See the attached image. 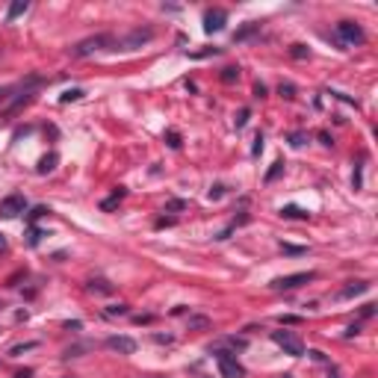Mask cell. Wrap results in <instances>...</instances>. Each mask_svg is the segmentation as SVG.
<instances>
[{"instance_id": "2", "label": "cell", "mask_w": 378, "mask_h": 378, "mask_svg": "<svg viewBox=\"0 0 378 378\" xmlns=\"http://www.w3.org/2000/svg\"><path fill=\"white\" fill-rule=\"evenodd\" d=\"M116 45V39L112 35H92V39H83L80 45H74V50H71V56H89V53H94V50H104V47Z\"/></svg>"}, {"instance_id": "26", "label": "cell", "mask_w": 378, "mask_h": 378, "mask_svg": "<svg viewBox=\"0 0 378 378\" xmlns=\"http://www.w3.org/2000/svg\"><path fill=\"white\" fill-rule=\"evenodd\" d=\"M165 139H168L172 148H180V133H177V130H168V133H165Z\"/></svg>"}, {"instance_id": "38", "label": "cell", "mask_w": 378, "mask_h": 378, "mask_svg": "<svg viewBox=\"0 0 378 378\" xmlns=\"http://www.w3.org/2000/svg\"><path fill=\"white\" fill-rule=\"evenodd\" d=\"M15 378H33V369H21V372H15Z\"/></svg>"}, {"instance_id": "14", "label": "cell", "mask_w": 378, "mask_h": 378, "mask_svg": "<svg viewBox=\"0 0 378 378\" xmlns=\"http://www.w3.org/2000/svg\"><path fill=\"white\" fill-rule=\"evenodd\" d=\"M53 165H56V154H47V157H42V163H39V175L53 172Z\"/></svg>"}, {"instance_id": "35", "label": "cell", "mask_w": 378, "mask_h": 378, "mask_svg": "<svg viewBox=\"0 0 378 378\" xmlns=\"http://www.w3.org/2000/svg\"><path fill=\"white\" fill-rule=\"evenodd\" d=\"M254 98H266V86H263V83L254 86Z\"/></svg>"}, {"instance_id": "36", "label": "cell", "mask_w": 378, "mask_h": 378, "mask_svg": "<svg viewBox=\"0 0 378 378\" xmlns=\"http://www.w3.org/2000/svg\"><path fill=\"white\" fill-rule=\"evenodd\" d=\"M183 207H186V204H183V201H168V210H183Z\"/></svg>"}, {"instance_id": "33", "label": "cell", "mask_w": 378, "mask_h": 378, "mask_svg": "<svg viewBox=\"0 0 378 378\" xmlns=\"http://www.w3.org/2000/svg\"><path fill=\"white\" fill-rule=\"evenodd\" d=\"M290 142H293L295 148H301V145H305V136H301V133H293V136H290Z\"/></svg>"}, {"instance_id": "27", "label": "cell", "mask_w": 378, "mask_h": 378, "mask_svg": "<svg viewBox=\"0 0 378 378\" xmlns=\"http://www.w3.org/2000/svg\"><path fill=\"white\" fill-rule=\"evenodd\" d=\"M248 118H251V112H248V109H239V116L234 118V124H236V127H245Z\"/></svg>"}, {"instance_id": "20", "label": "cell", "mask_w": 378, "mask_h": 378, "mask_svg": "<svg viewBox=\"0 0 378 378\" xmlns=\"http://www.w3.org/2000/svg\"><path fill=\"white\" fill-rule=\"evenodd\" d=\"M278 92H281V98L293 101V98H295V86H293V83H281V86H278Z\"/></svg>"}, {"instance_id": "39", "label": "cell", "mask_w": 378, "mask_h": 378, "mask_svg": "<svg viewBox=\"0 0 378 378\" xmlns=\"http://www.w3.org/2000/svg\"><path fill=\"white\" fill-rule=\"evenodd\" d=\"M3 251H6V236L0 234V254H3Z\"/></svg>"}, {"instance_id": "4", "label": "cell", "mask_w": 378, "mask_h": 378, "mask_svg": "<svg viewBox=\"0 0 378 378\" xmlns=\"http://www.w3.org/2000/svg\"><path fill=\"white\" fill-rule=\"evenodd\" d=\"M337 35H340L343 45H364V42H366L364 27H361V24H354V21H340V24H337Z\"/></svg>"}, {"instance_id": "29", "label": "cell", "mask_w": 378, "mask_h": 378, "mask_svg": "<svg viewBox=\"0 0 378 378\" xmlns=\"http://www.w3.org/2000/svg\"><path fill=\"white\" fill-rule=\"evenodd\" d=\"M42 216H47V207H35V210L30 213V222H39Z\"/></svg>"}, {"instance_id": "31", "label": "cell", "mask_w": 378, "mask_h": 378, "mask_svg": "<svg viewBox=\"0 0 378 378\" xmlns=\"http://www.w3.org/2000/svg\"><path fill=\"white\" fill-rule=\"evenodd\" d=\"M278 322H281V325H298V322H301V316H281Z\"/></svg>"}, {"instance_id": "28", "label": "cell", "mask_w": 378, "mask_h": 378, "mask_svg": "<svg viewBox=\"0 0 378 378\" xmlns=\"http://www.w3.org/2000/svg\"><path fill=\"white\" fill-rule=\"evenodd\" d=\"M80 98H83V89H71V92L62 94V101H65V104H68V101H80Z\"/></svg>"}, {"instance_id": "16", "label": "cell", "mask_w": 378, "mask_h": 378, "mask_svg": "<svg viewBox=\"0 0 378 378\" xmlns=\"http://www.w3.org/2000/svg\"><path fill=\"white\" fill-rule=\"evenodd\" d=\"M281 172H284V160H275V163H272V168L266 172V183H272L275 177H281Z\"/></svg>"}, {"instance_id": "37", "label": "cell", "mask_w": 378, "mask_h": 378, "mask_svg": "<svg viewBox=\"0 0 378 378\" xmlns=\"http://www.w3.org/2000/svg\"><path fill=\"white\" fill-rule=\"evenodd\" d=\"M9 94H12V89H6V86H0V104H3V101H9Z\"/></svg>"}, {"instance_id": "15", "label": "cell", "mask_w": 378, "mask_h": 378, "mask_svg": "<svg viewBox=\"0 0 378 378\" xmlns=\"http://www.w3.org/2000/svg\"><path fill=\"white\" fill-rule=\"evenodd\" d=\"M89 290H92V293H112V284H106V281H101V278H98V281H89Z\"/></svg>"}, {"instance_id": "9", "label": "cell", "mask_w": 378, "mask_h": 378, "mask_svg": "<svg viewBox=\"0 0 378 378\" xmlns=\"http://www.w3.org/2000/svg\"><path fill=\"white\" fill-rule=\"evenodd\" d=\"M106 349H112V352H118V354H133L136 352V340H133V337H124V334H116V337L106 340Z\"/></svg>"}, {"instance_id": "8", "label": "cell", "mask_w": 378, "mask_h": 378, "mask_svg": "<svg viewBox=\"0 0 378 378\" xmlns=\"http://www.w3.org/2000/svg\"><path fill=\"white\" fill-rule=\"evenodd\" d=\"M224 21H228V12L224 9H207L204 12V30H207V33H219L224 27Z\"/></svg>"}, {"instance_id": "1", "label": "cell", "mask_w": 378, "mask_h": 378, "mask_svg": "<svg viewBox=\"0 0 378 378\" xmlns=\"http://www.w3.org/2000/svg\"><path fill=\"white\" fill-rule=\"evenodd\" d=\"M272 340L278 343L284 349V354H290V357H301L305 354V343L298 340V334H293V331H272Z\"/></svg>"}, {"instance_id": "11", "label": "cell", "mask_w": 378, "mask_h": 378, "mask_svg": "<svg viewBox=\"0 0 378 378\" xmlns=\"http://www.w3.org/2000/svg\"><path fill=\"white\" fill-rule=\"evenodd\" d=\"M366 290H369V284L366 281H352L349 287H343L340 293H337V298H354V295L366 293Z\"/></svg>"}, {"instance_id": "17", "label": "cell", "mask_w": 378, "mask_h": 378, "mask_svg": "<svg viewBox=\"0 0 378 378\" xmlns=\"http://www.w3.org/2000/svg\"><path fill=\"white\" fill-rule=\"evenodd\" d=\"M281 216H287V219H307V213L298 210V207H293V204H290V207H284Z\"/></svg>"}, {"instance_id": "5", "label": "cell", "mask_w": 378, "mask_h": 378, "mask_svg": "<svg viewBox=\"0 0 378 378\" xmlns=\"http://www.w3.org/2000/svg\"><path fill=\"white\" fill-rule=\"evenodd\" d=\"M24 210H27V198H24L21 192H12V195H6V198L0 201V219H15Z\"/></svg>"}, {"instance_id": "18", "label": "cell", "mask_w": 378, "mask_h": 378, "mask_svg": "<svg viewBox=\"0 0 378 378\" xmlns=\"http://www.w3.org/2000/svg\"><path fill=\"white\" fill-rule=\"evenodd\" d=\"M222 80H224V83H234V80H239V68H236V65H228V68L222 71Z\"/></svg>"}, {"instance_id": "40", "label": "cell", "mask_w": 378, "mask_h": 378, "mask_svg": "<svg viewBox=\"0 0 378 378\" xmlns=\"http://www.w3.org/2000/svg\"><path fill=\"white\" fill-rule=\"evenodd\" d=\"M284 378H293V375H284Z\"/></svg>"}, {"instance_id": "7", "label": "cell", "mask_w": 378, "mask_h": 378, "mask_svg": "<svg viewBox=\"0 0 378 378\" xmlns=\"http://www.w3.org/2000/svg\"><path fill=\"white\" fill-rule=\"evenodd\" d=\"M154 39V30L151 27H145V30H133V33L130 35H124V39H121V45L127 47V50H133V47H142V45H148V42H151Z\"/></svg>"}, {"instance_id": "3", "label": "cell", "mask_w": 378, "mask_h": 378, "mask_svg": "<svg viewBox=\"0 0 378 378\" xmlns=\"http://www.w3.org/2000/svg\"><path fill=\"white\" fill-rule=\"evenodd\" d=\"M216 366H219L222 378H242V375H245L242 364H239L231 352H216Z\"/></svg>"}, {"instance_id": "30", "label": "cell", "mask_w": 378, "mask_h": 378, "mask_svg": "<svg viewBox=\"0 0 378 378\" xmlns=\"http://www.w3.org/2000/svg\"><path fill=\"white\" fill-rule=\"evenodd\" d=\"M222 195H224V186H219V183H216V186L210 189V198H213V201H219Z\"/></svg>"}, {"instance_id": "23", "label": "cell", "mask_w": 378, "mask_h": 378, "mask_svg": "<svg viewBox=\"0 0 378 378\" xmlns=\"http://www.w3.org/2000/svg\"><path fill=\"white\" fill-rule=\"evenodd\" d=\"M127 313V305H109L106 307V316H124Z\"/></svg>"}, {"instance_id": "34", "label": "cell", "mask_w": 378, "mask_h": 378, "mask_svg": "<svg viewBox=\"0 0 378 378\" xmlns=\"http://www.w3.org/2000/svg\"><path fill=\"white\" fill-rule=\"evenodd\" d=\"M372 313H375V305H364V310H361V316H364V319H369Z\"/></svg>"}, {"instance_id": "21", "label": "cell", "mask_w": 378, "mask_h": 378, "mask_svg": "<svg viewBox=\"0 0 378 378\" xmlns=\"http://www.w3.org/2000/svg\"><path fill=\"white\" fill-rule=\"evenodd\" d=\"M281 251L284 254H307L305 245H290V242H281Z\"/></svg>"}, {"instance_id": "24", "label": "cell", "mask_w": 378, "mask_h": 378, "mask_svg": "<svg viewBox=\"0 0 378 378\" xmlns=\"http://www.w3.org/2000/svg\"><path fill=\"white\" fill-rule=\"evenodd\" d=\"M39 343H21V346H12L9 354H24V352H30V349H35Z\"/></svg>"}, {"instance_id": "12", "label": "cell", "mask_w": 378, "mask_h": 378, "mask_svg": "<svg viewBox=\"0 0 378 378\" xmlns=\"http://www.w3.org/2000/svg\"><path fill=\"white\" fill-rule=\"evenodd\" d=\"M27 9H30V3H27V0H15L9 9H6V21H15V18H18V15H24Z\"/></svg>"}, {"instance_id": "25", "label": "cell", "mask_w": 378, "mask_h": 378, "mask_svg": "<svg viewBox=\"0 0 378 378\" xmlns=\"http://www.w3.org/2000/svg\"><path fill=\"white\" fill-rule=\"evenodd\" d=\"M260 154H263V133H257L254 145H251V157H260Z\"/></svg>"}, {"instance_id": "22", "label": "cell", "mask_w": 378, "mask_h": 378, "mask_svg": "<svg viewBox=\"0 0 378 378\" xmlns=\"http://www.w3.org/2000/svg\"><path fill=\"white\" fill-rule=\"evenodd\" d=\"M307 53H310V50H307L305 45H293V47H290V56H293V59H307Z\"/></svg>"}, {"instance_id": "19", "label": "cell", "mask_w": 378, "mask_h": 378, "mask_svg": "<svg viewBox=\"0 0 378 378\" xmlns=\"http://www.w3.org/2000/svg\"><path fill=\"white\" fill-rule=\"evenodd\" d=\"M192 328H210V319L207 316H189V331Z\"/></svg>"}, {"instance_id": "10", "label": "cell", "mask_w": 378, "mask_h": 378, "mask_svg": "<svg viewBox=\"0 0 378 378\" xmlns=\"http://www.w3.org/2000/svg\"><path fill=\"white\" fill-rule=\"evenodd\" d=\"M257 33H260V24L257 21H248V24H242V27L234 33V42H248V39H254Z\"/></svg>"}, {"instance_id": "6", "label": "cell", "mask_w": 378, "mask_h": 378, "mask_svg": "<svg viewBox=\"0 0 378 378\" xmlns=\"http://www.w3.org/2000/svg\"><path fill=\"white\" fill-rule=\"evenodd\" d=\"M316 278V272H295V275H284V278H275L272 281V290H295V287H301V284L313 281Z\"/></svg>"}, {"instance_id": "13", "label": "cell", "mask_w": 378, "mask_h": 378, "mask_svg": "<svg viewBox=\"0 0 378 378\" xmlns=\"http://www.w3.org/2000/svg\"><path fill=\"white\" fill-rule=\"evenodd\" d=\"M121 198H124V189L118 186L116 192H112V198L101 201V210H106V213H109V210H116V207H118V201H121Z\"/></svg>"}, {"instance_id": "32", "label": "cell", "mask_w": 378, "mask_h": 378, "mask_svg": "<svg viewBox=\"0 0 378 378\" xmlns=\"http://www.w3.org/2000/svg\"><path fill=\"white\" fill-rule=\"evenodd\" d=\"M39 239H42V231L33 228V231H30V245H39Z\"/></svg>"}]
</instances>
